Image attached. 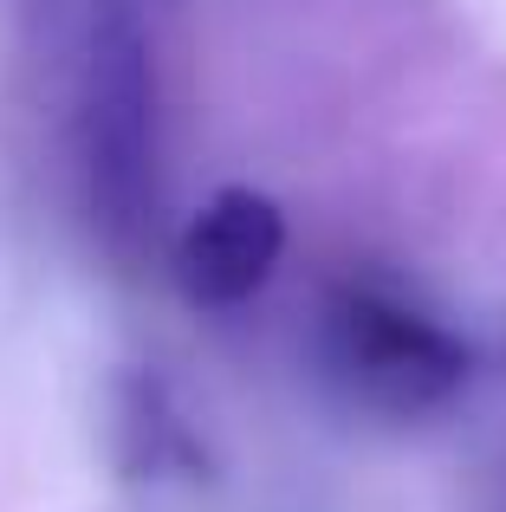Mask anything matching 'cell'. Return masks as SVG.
I'll list each match as a JSON object with an SVG mask.
<instances>
[{"label": "cell", "instance_id": "6da1fadb", "mask_svg": "<svg viewBox=\"0 0 506 512\" xmlns=\"http://www.w3.org/2000/svg\"><path fill=\"white\" fill-rule=\"evenodd\" d=\"M78 163L98 227L137 247L156 221V65L137 0H91L78 72Z\"/></svg>", "mask_w": 506, "mask_h": 512}, {"label": "cell", "instance_id": "7a4b0ae2", "mask_svg": "<svg viewBox=\"0 0 506 512\" xmlns=\"http://www.w3.org/2000/svg\"><path fill=\"white\" fill-rule=\"evenodd\" d=\"M318 363L325 383L344 402L383 415V422H416L461 396L468 383V344L429 312L390 299L377 286H344L318 312Z\"/></svg>", "mask_w": 506, "mask_h": 512}, {"label": "cell", "instance_id": "3957f363", "mask_svg": "<svg viewBox=\"0 0 506 512\" xmlns=\"http://www.w3.org/2000/svg\"><path fill=\"white\" fill-rule=\"evenodd\" d=\"M286 253V214L260 188H221L176 240V286L202 312H234L273 279Z\"/></svg>", "mask_w": 506, "mask_h": 512}]
</instances>
